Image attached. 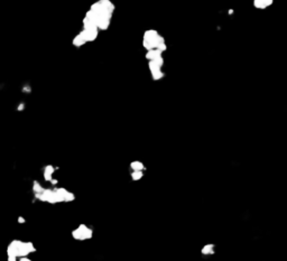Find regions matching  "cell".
I'll return each mask as SVG.
<instances>
[{"label":"cell","mask_w":287,"mask_h":261,"mask_svg":"<svg viewBox=\"0 0 287 261\" xmlns=\"http://www.w3.org/2000/svg\"><path fill=\"white\" fill-rule=\"evenodd\" d=\"M115 4L110 0H99L92 4L83 18V26H93L99 30L109 28Z\"/></svg>","instance_id":"1"},{"label":"cell","mask_w":287,"mask_h":261,"mask_svg":"<svg viewBox=\"0 0 287 261\" xmlns=\"http://www.w3.org/2000/svg\"><path fill=\"white\" fill-rule=\"evenodd\" d=\"M34 197L37 201L45 202L48 204L69 203V202H73L75 200V195L64 187H54V188H45L44 187L39 193L34 194Z\"/></svg>","instance_id":"2"},{"label":"cell","mask_w":287,"mask_h":261,"mask_svg":"<svg viewBox=\"0 0 287 261\" xmlns=\"http://www.w3.org/2000/svg\"><path fill=\"white\" fill-rule=\"evenodd\" d=\"M36 252V247L31 241L13 240L7 247V261H18L19 258L28 257Z\"/></svg>","instance_id":"3"},{"label":"cell","mask_w":287,"mask_h":261,"mask_svg":"<svg viewBox=\"0 0 287 261\" xmlns=\"http://www.w3.org/2000/svg\"><path fill=\"white\" fill-rule=\"evenodd\" d=\"M99 35V29L95 27H83V29L73 38L72 45L75 47H81L88 42H93Z\"/></svg>","instance_id":"4"},{"label":"cell","mask_w":287,"mask_h":261,"mask_svg":"<svg viewBox=\"0 0 287 261\" xmlns=\"http://www.w3.org/2000/svg\"><path fill=\"white\" fill-rule=\"evenodd\" d=\"M71 236L74 240L76 241H86V240L92 239L93 236V230L90 227H88L86 224H80L77 227H75L72 232Z\"/></svg>","instance_id":"5"},{"label":"cell","mask_w":287,"mask_h":261,"mask_svg":"<svg viewBox=\"0 0 287 261\" xmlns=\"http://www.w3.org/2000/svg\"><path fill=\"white\" fill-rule=\"evenodd\" d=\"M55 169L56 168L54 166H52V165H46V166L44 167V171H43L44 179L46 180V182H51L53 185L57 184V180L53 179V175H54V173H55Z\"/></svg>","instance_id":"6"},{"label":"cell","mask_w":287,"mask_h":261,"mask_svg":"<svg viewBox=\"0 0 287 261\" xmlns=\"http://www.w3.org/2000/svg\"><path fill=\"white\" fill-rule=\"evenodd\" d=\"M202 254L209 256V254H214V244H205L201 250Z\"/></svg>","instance_id":"7"},{"label":"cell","mask_w":287,"mask_h":261,"mask_svg":"<svg viewBox=\"0 0 287 261\" xmlns=\"http://www.w3.org/2000/svg\"><path fill=\"white\" fill-rule=\"evenodd\" d=\"M130 168L133 169V171H144V169H145V166H144V164L142 163V162H139V160H135V162H133V163L130 164Z\"/></svg>","instance_id":"8"},{"label":"cell","mask_w":287,"mask_h":261,"mask_svg":"<svg viewBox=\"0 0 287 261\" xmlns=\"http://www.w3.org/2000/svg\"><path fill=\"white\" fill-rule=\"evenodd\" d=\"M157 35H158V33L154 29L146 30L145 34H144V39H150V40H151V39L154 38V37H156Z\"/></svg>","instance_id":"9"},{"label":"cell","mask_w":287,"mask_h":261,"mask_svg":"<svg viewBox=\"0 0 287 261\" xmlns=\"http://www.w3.org/2000/svg\"><path fill=\"white\" fill-rule=\"evenodd\" d=\"M151 75H153V79H154L155 81H158V80H160V79L164 76V73L160 71V69H159V70L151 71Z\"/></svg>","instance_id":"10"},{"label":"cell","mask_w":287,"mask_h":261,"mask_svg":"<svg viewBox=\"0 0 287 261\" xmlns=\"http://www.w3.org/2000/svg\"><path fill=\"white\" fill-rule=\"evenodd\" d=\"M142 45H144V47L147 49V51H150V49H155V46L154 44H153V42L150 40V39H144L142 40Z\"/></svg>","instance_id":"11"},{"label":"cell","mask_w":287,"mask_h":261,"mask_svg":"<svg viewBox=\"0 0 287 261\" xmlns=\"http://www.w3.org/2000/svg\"><path fill=\"white\" fill-rule=\"evenodd\" d=\"M142 176H144V173L142 171H133L131 173V178H133V180H140L142 178Z\"/></svg>","instance_id":"12"},{"label":"cell","mask_w":287,"mask_h":261,"mask_svg":"<svg viewBox=\"0 0 287 261\" xmlns=\"http://www.w3.org/2000/svg\"><path fill=\"white\" fill-rule=\"evenodd\" d=\"M146 58H147L148 61L155 60V51L154 49H150V51L147 52V54H146Z\"/></svg>","instance_id":"13"},{"label":"cell","mask_w":287,"mask_h":261,"mask_svg":"<svg viewBox=\"0 0 287 261\" xmlns=\"http://www.w3.org/2000/svg\"><path fill=\"white\" fill-rule=\"evenodd\" d=\"M155 62V64L157 65L158 66L159 69L163 66V64H164V60H163V57L160 56V57H157V58H155V60H153Z\"/></svg>","instance_id":"14"},{"label":"cell","mask_w":287,"mask_h":261,"mask_svg":"<svg viewBox=\"0 0 287 261\" xmlns=\"http://www.w3.org/2000/svg\"><path fill=\"white\" fill-rule=\"evenodd\" d=\"M148 67H149L150 71H155V70H159V67L157 66V65L155 64L154 61H149L148 62Z\"/></svg>","instance_id":"15"},{"label":"cell","mask_w":287,"mask_h":261,"mask_svg":"<svg viewBox=\"0 0 287 261\" xmlns=\"http://www.w3.org/2000/svg\"><path fill=\"white\" fill-rule=\"evenodd\" d=\"M157 49H159L160 52H164V51H166L167 49V46H166V44L165 43H163V44H159V45H157Z\"/></svg>","instance_id":"16"},{"label":"cell","mask_w":287,"mask_h":261,"mask_svg":"<svg viewBox=\"0 0 287 261\" xmlns=\"http://www.w3.org/2000/svg\"><path fill=\"white\" fill-rule=\"evenodd\" d=\"M18 261H33L31 259H29L28 257H22V258H19L18 259Z\"/></svg>","instance_id":"17"},{"label":"cell","mask_w":287,"mask_h":261,"mask_svg":"<svg viewBox=\"0 0 287 261\" xmlns=\"http://www.w3.org/2000/svg\"><path fill=\"white\" fill-rule=\"evenodd\" d=\"M274 2V0H265V4L266 7H268V6H270V4Z\"/></svg>","instance_id":"18"},{"label":"cell","mask_w":287,"mask_h":261,"mask_svg":"<svg viewBox=\"0 0 287 261\" xmlns=\"http://www.w3.org/2000/svg\"><path fill=\"white\" fill-rule=\"evenodd\" d=\"M26 222V220L22 216H19L18 218V223H20V224H22V223H25Z\"/></svg>","instance_id":"19"}]
</instances>
